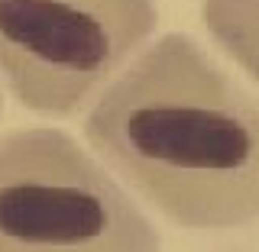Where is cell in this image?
I'll use <instances>...</instances> for the list:
<instances>
[{
    "label": "cell",
    "instance_id": "4",
    "mask_svg": "<svg viewBox=\"0 0 259 252\" xmlns=\"http://www.w3.org/2000/svg\"><path fill=\"white\" fill-rule=\"evenodd\" d=\"M201 23L214 45L259 84V0H201Z\"/></svg>",
    "mask_w": 259,
    "mask_h": 252
},
{
    "label": "cell",
    "instance_id": "2",
    "mask_svg": "<svg viewBox=\"0 0 259 252\" xmlns=\"http://www.w3.org/2000/svg\"><path fill=\"white\" fill-rule=\"evenodd\" d=\"M0 252H162L117 175L59 126L0 133Z\"/></svg>",
    "mask_w": 259,
    "mask_h": 252
},
{
    "label": "cell",
    "instance_id": "3",
    "mask_svg": "<svg viewBox=\"0 0 259 252\" xmlns=\"http://www.w3.org/2000/svg\"><path fill=\"white\" fill-rule=\"evenodd\" d=\"M159 29L156 0H0V81L20 107L71 117Z\"/></svg>",
    "mask_w": 259,
    "mask_h": 252
},
{
    "label": "cell",
    "instance_id": "5",
    "mask_svg": "<svg viewBox=\"0 0 259 252\" xmlns=\"http://www.w3.org/2000/svg\"><path fill=\"white\" fill-rule=\"evenodd\" d=\"M0 110H4V100H0Z\"/></svg>",
    "mask_w": 259,
    "mask_h": 252
},
{
    "label": "cell",
    "instance_id": "1",
    "mask_svg": "<svg viewBox=\"0 0 259 252\" xmlns=\"http://www.w3.org/2000/svg\"><path fill=\"white\" fill-rule=\"evenodd\" d=\"M84 142L182 230L259 223V97L185 32L156 36L88 104Z\"/></svg>",
    "mask_w": 259,
    "mask_h": 252
}]
</instances>
